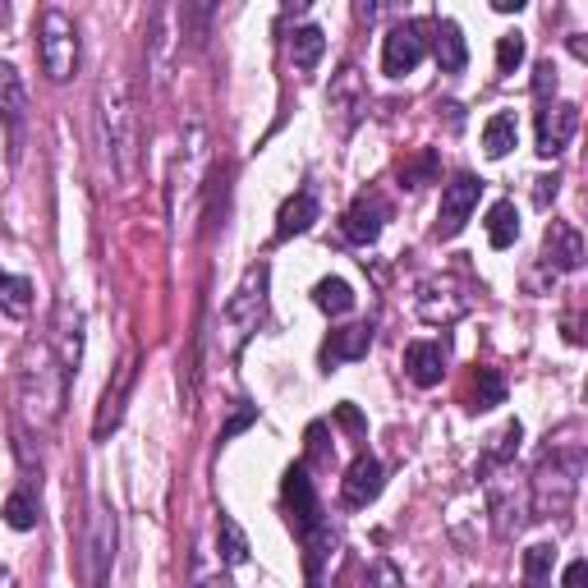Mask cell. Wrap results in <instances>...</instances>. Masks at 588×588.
<instances>
[{
    "mask_svg": "<svg viewBox=\"0 0 588 588\" xmlns=\"http://www.w3.org/2000/svg\"><path fill=\"white\" fill-rule=\"evenodd\" d=\"M97 134L116 180H129L139 170V101L124 74H106L97 83Z\"/></svg>",
    "mask_w": 588,
    "mask_h": 588,
    "instance_id": "6da1fadb",
    "label": "cell"
},
{
    "mask_svg": "<svg viewBox=\"0 0 588 588\" xmlns=\"http://www.w3.org/2000/svg\"><path fill=\"white\" fill-rule=\"evenodd\" d=\"M64 386H70V373H64L60 355L51 350V340L28 345L24 363H19V409L33 428H56L64 413Z\"/></svg>",
    "mask_w": 588,
    "mask_h": 588,
    "instance_id": "7a4b0ae2",
    "label": "cell"
},
{
    "mask_svg": "<svg viewBox=\"0 0 588 588\" xmlns=\"http://www.w3.org/2000/svg\"><path fill=\"white\" fill-rule=\"evenodd\" d=\"M579 478H584V442H552L542 451L529 483V519H552L571 511L579 496Z\"/></svg>",
    "mask_w": 588,
    "mask_h": 588,
    "instance_id": "3957f363",
    "label": "cell"
},
{
    "mask_svg": "<svg viewBox=\"0 0 588 588\" xmlns=\"http://www.w3.org/2000/svg\"><path fill=\"white\" fill-rule=\"evenodd\" d=\"M267 317V267L257 263L244 272V280L235 286V295L221 303V317H216V345L221 355L235 359L244 345L257 336V326Z\"/></svg>",
    "mask_w": 588,
    "mask_h": 588,
    "instance_id": "277c9868",
    "label": "cell"
},
{
    "mask_svg": "<svg viewBox=\"0 0 588 588\" xmlns=\"http://www.w3.org/2000/svg\"><path fill=\"white\" fill-rule=\"evenodd\" d=\"M203 180H207V124L189 120L180 139V157H176V176H170V216L176 221H193Z\"/></svg>",
    "mask_w": 588,
    "mask_h": 588,
    "instance_id": "5b68a950",
    "label": "cell"
},
{
    "mask_svg": "<svg viewBox=\"0 0 588 588\" xmlns=\"http://www.w3.org/2000/svg\"><path fill=\"white\" fill-rule=\"evenodd\" d=\"M37 56H41V74L51 83H64L79 70V28L60 5H47L37 19Z\"/></svg>",
    "mask_w": 588,
    "mask_h": 588,
    "instance_id": "8992f818",
    "label": "cell"
},
{
    "mask_svg": "<svg viewBox=\"0 0 588 588\" xmlns=\"http://www.w3.org/2000/svg\"><path fill=\"white\" fill-rule=\"evenodd\" d=\"M280 496H286V511H290V529L299 542H309L326 529L322 506H317V488L309 478V465H290L286 469V483H280Z\"/></svg>",
    "mask_w": 588,
    "mask_h": 588,
    "instance_id": "52a82bcc",
    "label": "cell"
},
{
    "mask_svg": "<svg viewBox=\"0 0 588 588\" xmlns=\"http://www.w3.org/2000/svg\"><path fill=\"white\" fill-rule=\"evenodd\" d=\"M134 377H139V350L129 345L124 359L116 363L111 382H106V391H101V405H97V419H93V437H97V442H106V437H111V432L120 428L124 400H129V391H134Z\"/></svg>",
    "mask_w": 588,
    "mask_h": 588,
    "instance_id": "ba28073f",
    "label": "cell"
},
{
    "mask_svg": "<svg viewBox=\"0 0 588 588\" xmlns=\"http://www.w3.org/2000/svg\"><path fill=\"white\" fill-rule=\"evenodd\" d=\"M423 56H428V24L405 19V24H396L382 41V74L386 79H405V74L419 70Z\"/></svg>",
    "mask_w": 588,
    "mask_h": 588,
    "instance_id": "9c48e42d",
    "label": "cell"
},
{
    "mask_svg": "<svg viewBox=\"0 0 588 588\" xmlns=\"http://www.w3.org/2000/svg\"><path fill=\"white\" fill-rule=\"evenodd\" d=\"M111 565H116V511L97 496L88 525V584L111 588Z\"/></svg>",
    "mask_w": 588,
    "mask_h": 588,
    "instance_id": "30bf717a",
    "label": "cell"
},
{
    "mask_svg": "<svg viewBox=\"0 0 588 588\" xmlns=\"http://www.w3.org/2000/svg\"><path fill=\"white\" fill-rule=\"evenodd\" d=\"M478 199H483V180L469 176V170H460L446 189H442V212H437V239H455L465 230L469 212L478 207Z\"/></svg>",
    "mask_w": 588,
    "mask_h": 588,
    "instance_id": "8fae6325",
    "label": "cell"
},
{
    "mask_svg": "<svg viewBox=\"0 0 588 588\" xmlns=\"http://www.w3.org/2000/svg\"><path fill=\"white\" fill-rule=\"evenodd\" d=\"M419 313L428 322L451 326L455 317L469 313V295H465V286L455 276H432V280H423V286H419Z\"/></svg>",
    "mask_w": 588,
    "mask_h": 588,
    "instance_id": "7c38bea8",
    "label": "cell"
},
{
    "mask_svg": "<svg viewBox=\"0 0 588 588\" xmlns=\"http://www.w3.org/2000/svg\"><path fill=\"white\" fill-rule=\"evenodd\" d=\"M386 221H391V203L382 199L377 189H363L359 199L350 203V212H345L340 230H345L350 244H377V235H382Z\"/></svg>",
    "mask_w": 588,
    "mask_h": 588,
    "instance_id": "4fadbf2b",
    "label": "cell"
},
{
    "mask_svg": "<svg viewBox=\"0 0 588 588\" xmlns=\"http://www.w3.org/2000/svg\"><path fill=\"white\" fill-rule=\"evenodd\" d=\"M579 129V106L556 101V106H538V152L542 157H561L571 147Z\"/></svg>",
    "mask_w": 588,
    "mask_h": 588,
    "instance_id": "5bb4252c",
    "label": "cell"
},
{
    "mask_svg": "<svg viewBox=\"0 0 588 588\" xmlns=\"http://www.w3.org/2000/svg\"><path fill=\"white\" fill-rule=\"evenodd\" d=\"M542 267L548 272H579L584 267V235L571 221H552L542 235Z\"/></svg>",
    "mask_w": 588,
    "mask_h": 588,
    "instance_id": "9a60e30c",
    "label": "cell"
},
{
    "mask_svg": "<svg viewBox=\"0 0 588 588\" xmlns=\"http://www.w3.org/2000/svg\"><path fill=\"white\" fill-rule=\"evenodd\" d=\"M382 488H386V469H382V460L377 455H359V460L345 469V483H340V496H345V506H368V501H377L382 496Z\"/></svg>",
    "mask_w": 588,
    "mask_h": 588,
    "instance_id": "2e32d148",
    "label": "cell"
},
{
    "mask_svg": "<svg viewBox=\"0 0 588 588\" xmlns=\"http://www.w3.org/2000/svg\"><path fill=\"white\" fill-rule=\"evenodd\" d=\"M51 350L60 355V363H64V373H79V359H83V313L74 309V303L70 299H64L60 303V309H56V326H51Z\"/></svg>",
    "mask_w": 588,
    "mask_h": 588,
    "instance_id": "e0dca14e",
    "label": "cell"
},
{
    "mask_svg": "<svg viewBox=\"0 0 588 588\" xmlns=\"http://www.w3.org/2000/svg\"><path fill=\"white\" fill-rule=\"evenodd\" d=\"M405 377L413 386H437L446 377V345L442 340H409L405 345Z\"/></svg>",
    "mask_w": 588,
    "mask_h": 588,
    "instance_id": "ac0fdd59",
    "label": "cell"
},
{
    "mask_svg": "<svg viewBox=\"0 0 588 588\" xmlns=\"http://www.w3.org/2000/svg\"><path fill=\"white\" fill-rule=\"evenodd\" d=\"M368 350H373V326L355 322V326H340V332H332V340L322 345V363L326 368H340V363L363 359Z\"/></svg>",
    "mask_w": 588,
    "mask_h": 588,
    "instance_id": "d6986e66",
    "label": "cell"
},
{
    "mask_svg": "<svg viewBox=\"0 0 588 588\" xmlns=\"http://www.w3.org/2000/svg\"><path fill=\"white\" fill-rule=\"evenodd\" d=\"M326 106L345 116V129H350V124L363 116L368 93H363V83H359V70H355V64H340V74L332 79V93H326Z\"/></svg>",
    "mask_w": 588,
    "mask_h": 588,
    "instance_id": "ffe728a7",
    "label": "cell"
},
{
    "mask_svg": "<svg viewBox=\"0 0 588 588\" xmlns=\"http://www.w3.org/2000/svg\"><path fill=\"white\" fill-rule=\"evenodd\" d=\"M0 116L10 124V139L19 143L24 120H28V93H24V79H19L14 64H0Z\"/></svg>",
    "mask_w": 588,
    "mask_h": 588,
    "instance_id": "44dd1931",
    "label": "cell"
},
{
    "mask_svg": "<svg viewBox=\"0 0 588 588\" xmlns=\"http://www.w3.org/2000/svg\"><path fill=\"white\" fill-rule=\"evenodd\" d=\"M432 47H437L442 74H460L465 64H469L465 33H460V24H455V19H437V24H432Z\"/></svg>",
    "mask_w": 588,
    "mask_h": 588,
    "instance_id": "7402d4cb",
    "label": "cell"
},
{
    "mask_svg": "<svg viewBox=\"0 0 588 588\" xmlns=\"http://www.w3.org/2000/svg\"><path fill=\"white\" fill-rule=\"evenodd\" d=\"M317 216H322V207H317V193H313V189H299L295 199H286V207H280L276 239H295V235H303V230H313Z\"/></svg>",
    "mask_w": 588,
    "mask_h": 588,
    "instance_id": "603a6c76",
    "label": "cell"
},
{
    "mask_svg": "<svg viewBox=\"0 0 588 588\" xmlns=\"http://www.w3.org/2000/svg\"><path fill=\"white\" fill-rule=\"evenodd\" d=\"M519 442H525V428H519V419H511L506 428L496 432V437L488 442V451H483V460H478V478H488L492 469H501L506 460H515V451H519Z\"/></svg>",
    "mask_w": 588,
    "mask_h": 588,
    "instance_id": "cb8c5ba5",
    "label": "cell"
},
{
    "mask_svg": "<svg viewBox=\"0 0 588 588\" xmlns=\"http://www.w3.org/2000/svg\"><path fill=\"white\" fill-rule=\"evenodd\" d=\"M322 51H326V33L317 24H303V28L290 33V60H295V70H303V74L317 70Z\"/></svg>",
    "mask_w": 588,
    "mask_h": 588,
    "instance_id": "d4e9b609",
    "label": "cell"
},
{
    "mask_svg": "<svg viewBox=\"0 0 588 588\" xmlns=\"http://www.w3.org/2000/svg\"><path fill=\"white\" fill-rule=\"evenodd\" d=\"M515 143H519V124H515V116H511V111L488 116V124H483V152H488V157L501 161Z\"/></svg>",
    "mask_w": 588,
    "mask_h": 588,
    "instance_id": "484cf974",
    "label": "cell"
},
{
    "mask_svg": "<svg viewBox=\"0 0 588 588\" xmlns=\"http://www.w3.org/2000/svg\"><path fill=\"white\" fill-rule=\"evenodd\" d=\"M313 303L322 313H332V317H345L355 309V290H350V280H340V276H322L317 286H313Z\"/></svg>",
    "mask_w": 588,
    "mask_h": 588,
    "instance_id": "4316f807",
    "label": "cell"
},
{
    "mask_svg": "<svg viewBox=\"0 0 588 588\" xmlns=\"http://www.w3.org/2000/svg\"><path fill=\"white\" fill-rule=\"evenodd\" d=\"M0 313L14 317V322H24L33 313V280L0 272Z\"/></svg>",
    "mask_w": 588,
    "mask_h": 588,
    "instance_id": "83f0119b",
    "label": "cell"
},
{
    "mask_svg": "<svg viewBox=\"0 0 588 588\" xmlns=\"http://www.w3.org/2000/svg\"><path fill=\"white\" fill-rule=\"evenodd\" d=\"M515 239H519V212H515L511 199H501V203H492V212H488V244H492V249H511Z\"/></svg>",
    "mask_w": 588,
    "mask_h": 588,
    "instance_id": "f1b7e54d",
    "label": "cell"
},
{
    "mask_svg": "<svg viewBox=\"0 0 588 588\" xmlns=\"http://www.w3.org/2000/svg\"><path fill=\"white\" fill-rule=\"evenodd\" d=\"M216 548H221V552H216V556H221L226 565H244L249 561V538H244V529H239L235 525V515H216Z\"/></svg>",
    "mask_w": 588,
    "mask_h": 588,
    "instance_id": "f546056e",
    "label": "cell"
},
{
    "mask_svg": "<svg viewBox=\"0 0 588 588\" xmlns=\"http://www.w3.org/2000/svg\"><path fill=\"white\" fill-rule=\"evenodd\" d=\"M552 565H556L552 542H533L525 552V588H552Z\"/></svg>",
    "mask_w": 588,
    "mask_h": 588,
    "instance_id": "4dcf8cb0",
    "label": "cell"
},
{
    "mask_svg": "<svg viewBox=\"0 0 588 588\" xmlns=\"http://www.w3.org/2000/svg\"><path fill=\"white\" fill-rule=\"evenodd\" d=\"M501 400H506V377L496 373V368H473V413L478 409H496Z\"/></svg>",
    "mask_w": 588,
    "mask_h": 588,
    "instance_id": "1f68e13d",
    "label": "cell"
},
{
    "mask_svg": "<svg viewBox=\"0 0 588 588\" xmlns=\"http://www.w3.org/2000/svg\"><path fill=\"white\" fill-rule=\"evenodd\" d=\"M37 496H33V488H19V492H10L5 496V525L10 529H19V533H28V529H37Z\"/></svg>",
    "mask_w": 588,
    "mask_h": 588,
    "instance_id": "d6a6232c",
    "label": "cell"
},
{
    "mask_svg": "<svg viewBox=\"0 0 588 588\" xmlns=\"http://www.w3.org/2000/svg\"><path fill=\"white\" fill-rule=\"evenodd\" d=\"M432 176H437V152H432V147H423L419 152V157H413V161H405L400 166V180L409 184V189H423Z\"/></svg>",
    "mask_w": 588,
    "mask_h": 588,
    "instance_id": "836d02e7",
    "label": "cell"
},
{
    "mask_svg": "<svg viewBox=\"0 0 588 588\" xmlns=\"http://www.w3.org/2000/svg\"><path fill=\"white\" fill-rule=\"evenodd\" d=\"M519 64H525V37L519 33L496 37V74H515Z\"/></svg>",
    "mask_w": 588,
    "mask_h": 588,
    "instance_id": "e575fe53",
    "label": "cell"
},
{
    "mask_svg": "<svg viewBox=\"0 0 588 588\" xmlns=\"http://www.w3.org/2000/svg\"><path fill=\"white\" fill-rule=\"evenodd\" d=\"M552 93H556V64L542 60L538 74H533V97H538V106H552Z\"/></svg>",
    "mask_w": 588,
    "mask_h": 588,
    "instance_id": "d590c367",
    "label": "cell"
},
{
    "mask_svg": "<svg viewBox=\"0 0 588 588\" xmlns=\"http://www.w3.org/2000/svg\"><path fill=\"white\" fill-rule=\"evenodd\" d=\"M332 460V451H326V442H322V423H313L309 428V460L303 465H326Z\"/></svg>",
    "mask_w": 588,
    "mask_h": 588,
    "instance_id": "8d00e7d4",
    "label": "cell"
},
{
    "mask_svg": "<svg viewBox=\"0 0 588 588\" xmlns=\"http://www.w3.org/2000/svg\"><path fill=\"white\" fill-rule=\"evenodd\" d=\"M561 588H588V561H571V565H565Z\"/></svg>",
    "mask_w": 588,
    "mask_h": 588,
    "instance_id": "74e56055",
    "label": "cell"
},
{
    "mask_svg": "<svg viewBox=\"0 0 588 588\" xmlns=\"http://www.w3.org/2000/svg\"><path fill=\"white\" fill-rule=\"evenodd\" d=\"M533 184H538V189H533V203H538V207H548V203L556 199V189H561L556 176H542V180H533Z\"/></svg>",
    "mask_w": 588,
    "mask_h": 588,
    "instance_id": "f35d334b",
    "label": "cell"
},
{
    "mask_svg": "<svg viewBox=\"0 0 588 588\" xmlns=\"http://www.w3.org/2000/svg\"><path fill=\"white\" fill-rule=\"evenodd\" d=\"M193 588H235V584L221 571H212V575L207 571H193Z\"/></svg>",
    "mask_w": 588,
    "mask_h": 588,
    "instance_id": "ab89813d",
    "label": "cell"
},
{
    "mask_svg": "<svg viewBox=\"0 0 588 588\" xmlns=\"http://www.w3.org/2000/svg\"><path fill=\"white\" fill-rule=\"evenodd\" d=\"M249 423H253V409H239V413H235V419H230V423L221 428V442H230V437H235V432H239V428H249Z\"/></svg>",
    "mask_w": 588,
    "mask_h": 588,
    "instance_id": "60d3db41",
    "label": "cell"
},
{
    "mask_svg": "<svg viewBox=\"0 0 588 588\" xmlns=\"http://www.w3.org/2000/svg\"><path fill=\"white\" fill-rule=\"evenodd\" d=\"M336 419L350 428V432H363V419H359V409H355V405H340V409H336Z\"/></svg>",
    "mask_w": 588,
    "mask_h": 588,
    "instance_id": "b9f144b4",
    "label": "cell"
}]
</instances>
